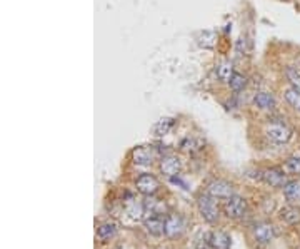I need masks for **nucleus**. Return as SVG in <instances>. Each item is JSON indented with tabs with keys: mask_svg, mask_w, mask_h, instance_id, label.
I'll list each match as a JSON object with an SVG mask.
<instances>
[{
	"mask_svg": "<svg viewBox=\"0 0 300 249\" xmlns=\"http://www.w3.org/2000/svg\"><path fill=\"white\" fill-rule=\"evenodd\" d=\"M197 206H199V211H200L202 218H204L207 223H215V221L219 219L220 209H219V206H217V203L214 201V197H212L210 194H209V196H207V194H204V196H199Z\"/></svg>",
	"mask_w": 300,
	"mask_h": 249,
	"instance_id": "f257e3e1",
	"label": "nucleus"
},
{
	"mask_svg": "<svg viewBox=\"0 0 300 249\" xmlns=\"http://www.w3.org/2000/svg\"><path fill=\"white\" fill-rule=\"evenodd\" d=\"M265 134L270 140L279 144L287 142L292 137V131L283 122H269L265 126Z\"/></svg>",
	"mask_w": 300,
	"mask_h": 249,
	"instance_id": "f03ea898",
	"label": "nucleus"
},
{
	"mask_svg": "<svg viewBox=\"0 0 300 249\" xmlns=\"http://www.w3.org/2000/svg\"><path fill=\"white\" fill-rule=\"evenodd\" d=\"M245 213H247V203H245L244 197L240 196H232L227 199L225 203V214L232 219H240L244 218Z\"/></svg>",
	"mask_w": 300,
	"mask_h": 249,
	"instance_id": "7ed1b4c3",
	"label": "nucleus"
},
{
	"mask_svg": "<svg viewBox=\"0 0 300 249\" xmlns=\"http://www.w3.org/2000/svg\"><path fill=\"white\" fill-rule=\"evenodd\" d=\"M209 194L217 199H228L233 196V186L230 182L217 179L209 184Z\"/></svg>",
	"mask_w": 300,
	"mask_h": 249,
	"instance_id": "20e7f679",
	"label": "nucleus"
},
{
	"mask_svg": "<svg viewBox=\"0 0 300 249\" xmlns=\"http://www.w3.org/2000/svg\"><path fill=\"white\" fill-rule=\"evenodd\" d=\"M159 187H160L159 179L152 174H142L137 179V191L140 194H144V196H152V194L159 191Z\"/></svg>",
	"mask_w": 300,
	"mask_h": 249,
	"instance_id": "39448f33",
	"label": "nucleus"
},
{
	"mask_svg": "<svg viewBox=\"0 0 300 249\" xmlns=\"http://www.w3.org/2000/svg\"><path fill=\"white\" fill-rule=\"evenodd\" d=\"M275 236V227L274 224L270 223H260L259 226H255L254 229V237L255 241L260 242V244H267V242H270L274 239Z\"/></svg>",
	"mask_w": 300,
	"mask_h": 249,
	"instance_id": "423d86ee",
	"label": "nucleus"
},
{
	"mask_svg": "<svg viewBox=\"0 0 300 249\" xmlns=\"http://www.w3.org/2000/svg\"><path fill=\"white\" fill-rule=\"evenodd\" d=\"M184 232V221L177 214H170L165 218V234L168 237H177Z\"/></svg>",
	"mask_w": 300,
	"mask_h": 249,
	"instance_id": "0eeeda50",
	"label": "nucleus"
},
{
	"mask_svg": "<svg viewBox=\"0 0 300 249\" xmlns=\"http://www.w3.org/2000/svg\"><path fill=\"white\" fill-rule=\"evenodd\" d=\"M262 179L264 182L269 184L270 187H282L287 184V179H285V174H283L282 171L279 169H267L262 172Z\"/></svg>",
	"mask_w": 300,
	"mask_h": 249,
	"instance_id": "6e6552de",
	"label": "nucleus"
},
{
	"mask_svg": "<svg viewBox=\"0 0 300 249\" xmlns=\"http://www.w3.org/2000/svg\"><path fill=\"white\" fill-rule=\"evenodd\" d=\"M145 229L149 231L152 236H160L165 232V221H163L160 216L154 214L145 219Z\"/></svg>",
	"mask_w": 300,
	"mask_h": 249,
	"instance_id": "1a4fd4ad",
	"label": "nucleus"
},
{
	"mask_svg": "<svg viewBox=\"0 0 300 249\" xmlns=\"http://www.w3.org/2000/svg\"><path fill=\"white\" fill-rule=\"evenodd\" d=\"M160 171L163 172L165 176H177L180 172V161L177 158H173V156H168V158H163L160 162Z\"/></svg>",
	"mask_w": 300,
	"mask_h": 249,
	"instance_id": "9d476101",
	"label": "nucleus"
},
{
	"mask_svg": "<svg viewBox=\"0 0 300 249\" xmlns=\"http://www.w3.org/2000/svg\"><path fill=\"white\" fill-rule=\"evenodd\" d=\"M209 246L212 249H228L230 247V237L222 231L212 232L209 236Z\"/></svg>",
	"mask_w": 300,
	"mask_h": 249,
	"instance_id": "9b49d317",
	"label": "nucleus"
},
{
	"mask_svg": "<svg viewBox=\"0 0 300 249\" xmlns=\"http://www.w3.org/2000/svg\"><path fill=\"white\" fill-rule=\"evenodd\" d=\"M254 102L262 111H269L275 107V97L269 94V92H259V94L254 97Z\"/></svg>",
	"mask_w": 300,
	"mask_h": 249,
	"instance_id": "f8f14e48",
	"label": "nucleus"
},
{
	"mask_svg": "<svg viewBox=\"0 0 300 249\" xmlns=\"http://www.w3.org/2000/svg\"><path fill=\"white\" fill-rule=\"evenodd\" d=\"M125 213H127L130 218L139 221L142 219V214H144V206H142L139 201L129 197V201H125Z\"/></svg>",
	"mask_w": 300,
	"mask_h": 249,
	"instance_id": "ddd939ff",
	"label": "nucleus"
},
{
	"mask_svg": "<svg viewBox=\"0 0 300 249\" xmlns=\"http://www.w3.org/2000/svg\"><path fill=\"white\" fill-rule=\"evenodd\" d=\"M215 72H217V77H219L222 82H230V79H232V75H233L232 62H228V61L220 62L219 66H217Z\"/></svg>",
	"mask_w": 300,
	"mask_h": 249,
	"instance_id": "4468645a",
	"label": "nucleus"
},
{
	"mask_svg": "<svg viewBox=\"0 0 300 249\" xmlns=\"http://www.w3.org/2000/svg\"><path fill=\"white\" fill-rule=\"evenodd\" d=\"M280 218L285 221L287 224H297L300 221V209L293 208V206H288V208H283L280 211Z\"/></svg>",
	"mask_w": 300,
	"mask_h": 249,
	"instance_id": "2eb2a0df",
	"label": "nucleus"
},
{
	"mask_svg": "<svg viewBox=\"0 0 300 249\" xmlns=\"http://www.w3.org/2000/svg\"><path fill=\"white\" fill-rule=\"evenodd\" d=\"M283 194H285V197L288 201H298L300 199V182H297V181L287 182L285 186H283Z\"/></svg>",
	"mask_w": 300,
	"mask_h": 249,
	"instance_id": "dca6fc26",
	"label": "nucleus"
},
{
	"mask_svg": "<svg viewBox=\"0 0 300 249\" xmlns=\"http://www.w3.org/2000/svg\"><path fill=\"white\" fill-rule=\"evenodd\" d=\"M134 159L137 164H152V159H154V154L150 153V149L147 147H139L134 151Z\"/></svg>",
	"mask_w": 300,
	"mask_h": 249,
	"instance_id": "f3484780",
	"label": "nucleus"
},
{
	"mask_svg": "<svg viewBox=\"0 0 300 249\" xmlns=\"http://www.w3.org/2000/svg\"><path fill=\"white\" fill-rule=\"evenodd\" d=\"M285 77H287L288 82H290L292 87L300 92V69L288 66L285 69Z\"/></svg>",
	"mask_w": 300,
	"mask_h": 249,
	"instance_id": "a211bd4d",
	"label": "nucleus"
},
{
	"mask_svg": "<svg viewBox=\"0 0 300 249\" xmlns=\"http://www.w3.org/2000/svg\"><path fill=\"white\" fill-rule=\"evenodd\" d=\"M115 232H117V226L112 223H107V224H102L99 229H97V236H99L102 241H107L115 236Z\"/></svg>",
	"mask_w": 300,
	"mask_h": 249,
	"instance_id": "6ab92c4d",
	"label": "nucleus"
},
{
	"mask_svg": "<svg viewBox=\"0 0 300 249\" xmlns=\"http://www.w3.org/2000/svg\"><path fill=\"white\" fill-rule=\"evenodd\" d=\"M285 101L293 107V109L300 112V92L298 90H295L293 87L287 89L285 90Z\"/></svg>",
	"mask_w": 300,
	"mask_h": 249,
	"instance_id": "aec40b11",
	"label": "nucleus"
},
{
	"mask_svg": "<svg viewBox=\"0 0 300 249\" xmlns=\"http://www.w3.org/2000/svg\"><path fill=\"white\" fill-rule=\"evenodd\" d=\"M215 40H217V34L215 32H204L200 37H199V44L205 48H212L215 45Z\"/></svg>",
	"mask_w": 300,
	"mask_h": 249,
	"instance_id": "412c9836",
	"label": "nucleus"
},
{
	"mask_svg": "<svg viewBox=\"0 0 300 249\" xmlns=\"http://www.w3.org/2000/svg\"><path fill=\"white\" fill-rule=\"evenodd\" d=\"M228 84H230L232 90L238 92V90H242V89L245 87V84H247V79H245L242 74H238V72H233L232 79H230V82H228Z\"/></svg>",
	"mask_w": 300,
	"mask_h": 249,
	"instance_id": "4be33fe9",
	"label": "nucleus"
},
{
	"mask_svg": "<svg viewBox=\"0 0 300 249\" xmlns=\"http://www.w3.org/2000/svg\"><path fill=\"white\" fill-rule=\"evenodd\" d=\"M285 171L290 174H300V158H290L285 162Z\"/></svg>",
	"mask_w": 300,
	"mask_h": 249,
	"instance_id": "5701e85b",
	"label": "nucleus"
},
{
	"mask_svg": "<svg viewBox=\"0 0 300 249\" xmlns=\"http://www.w3.org/2000/svg\"><path fill=\"white\" fill-rule=\"evenodd\" d=\"M172 127V121L170 119H163V121H160L159 124H157V127H155V131L159 136H163V134H167L168 132V129Z\"/></svg>",
	"mask_w": 300,
	"mask_h": 249,
	"instance_id": "b1692460",
	"label": "nucleus"
}]
</instances>
